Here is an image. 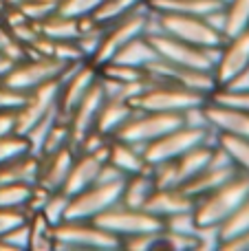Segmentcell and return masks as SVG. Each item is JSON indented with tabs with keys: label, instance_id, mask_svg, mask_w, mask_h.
<instances>
[{
	"label": "cell",
	"instance_id": "6da1fadb",
	"mask_svg": "<svg viewBox=\"0 0 249 251\" xmlns=\"http://www.w3.org/2000/svg\"><path fill=\"white\" fill-rule=\"evenodd\" d=\"M249 196V176L243 172L234 174L229 181L221 183L205 196L194 201V221L203 229H219L229 216L238 209V205Z\"/></svg>",
	"mask_w": 249,
	"mask_h": 251
},
{
	"label": "cell",
	"instance_id": "7a4b0ae2",
	"mask_svg": "<svg viewBox=\"0 0 249 251\" xmlns=\"http://www.w3.org/2000/svg\"><path fill=\"white\" fill-rule=\"evenodd\" d=\"M146 33H166L181 42L194 44L203 49H216L225 42V38L201 16L188 13H159L150 11V22Z\"/></svg>",
	"mask_w": 249,
	"mask_h": 251
},
{
	"label": "cell",
	"instance_id": "3957f363",
	"mask_svg": "<svg viewBox=\"0 0 249 251\" xmlns=\"http://www.w3.org/2000/svg\"><path fill=\"white\" fill-rule=\"evenodd\" d=\"M53 249L69 251H115L122 247V240L100 227L95 221L66 218L60 225L51 227Z\"/></svg>",
	"mask_w": 249,
	"mask_h": 251
},
{
	"label": "cell",
	"instance_id": "277c9868",
	"mask_svg": "<svg viewBox=\"0 0 249 251\" xmlns=\"http://www.w3.org/2000/svg\"><path fill=\"white\" fill-rule=\"evenodd\" d=\"M183 124L181 113H159V110H137L128 117V122L113 134V139L135 143V146L146 148L154 139L163 137L172 128Z\"/></svg>",
	"mask_w": 249,
	"mask_h": 251
},
{
	"label": "cell",
	"instance_id": "5b68a950",
	"mask_svg": "<svg viewBox=\"0 0 249 251\" xmlns=\"http://www.w3.org/2000/svg\"><path fill=\"white\" fill-rule=\"evenodd\" d=\"M152 42L154 51H157L159 60H166L170 64L188 66V69H199V71H210L214 73V64L219 57L221 47L216 49H203L194 47V44L181 42L176 38H170L166 33H146Z\"/></svg>",
	"mask_w": 249,
	"mask_h": 251
},
{
	"label": "cell",
	"instance_id": "8992f818",
	"mask_svg": "<svg viewBox=\"0 0 249 251\" xmlns=\"http://www.w3.org/2000/svg\"><path fill=\"white\" fill-rule=\"evenodd\" d=\"M148 22H150V9H148V4H146V7L135 9V11H130L128 16L119 18V20L104 25L101 42H100V47H97V53L93 55L91 62L95 66L108 62L128 40L146 33V31H148Z\"/></svg>",
	"mask_w": 249,
	"mask_h": 251
},
{
	"label": "cell",
	"instance_id": "52a82bcc",
	"mask_svg": "<svg viewBox=\"0 0 249 251\" xmlns=\"http://www.w3.org/2000/svg\"><path fill=\"white\" fill-rule=\"evenodd\" d=\"M214 130L210 128H194V126H176L170 132H166L163 137L154 139L152 143L144 148V159L148 165L161 163V161H172L179 154H183L185 150L199 146L203 141H210L214 139Z\"/></svg>",
	"mask_w": 249,
	"mask_h": 251
},
{
	"label": "cell",
	"instance_id": "ba28073f",
	"mask_svg": "<svg viewBox=\"0 0 249 251\" xmlns=\"http://www.w3.org/2000/svg\"><path fill=\"white\" fill-rule=\"evenodd\" d=\"M66 64L69 62H62L51 55H26L25 60H20L9 71V75L2 79V84H7L9 88H13L18 93H29L47 82L60 79Z\"/></svg>",
	"mask_w": 249,
	"mask_h": 251
},
{
	"label": "cell",
	"instance_id": "9c48e42d",
	"mask_svg": "<svg viewBox=\"0 0 249 251\" xmlns=\"http://www.w3.org/2000/svg\"><path fill=\"white\" fill-rule=\"evenodd\" d=\"M210 100L197 91H188L172 84L150 82V86L132 101L137 110H159V113H183L192 106H201Z\"/></svg>",
	"mask_w": 249,
	"mask_h": 251
},
{
	"label": "cell",
	"instance_id": "30bf717a",
	"mask_svg": "<svg viewBox=\"0 0 249 251\" xmlns=\"http://www.w3.org/2000/svg\"><path fill=\"white\" fill-rule=\"evenodd\" d=\"M124 181H95L86 190L71 196L66 218H82V221H95L100 214L119 203Z\"/></svg>",
	"mask_w": 249,
	"mask_h": 251
},
{
	"label": "cell",
	"instance_id": "8fae6325",
	"mask_svg": "<svg viewBox=\"0 0 249 251\" xmlns=\"http://www.w3.org/2000/svg\"><path fill=\"white\" fill-rule=\"evenodd\" d=\"M146 75L150 82L157 84H172V86H181L188 91H197L201 95H212L216 88L214 73L210 71H199V69H188V66L170 64L166 60H154L146 66Z\"/></svg>",
	"mask_w": 249,
	"mask_h": 251
},
{
	"label": "cell",
	"instance_id": "7c38bea8",
	"mask_svg": "<svg viewBox=\"0 0 249 251\" xmlns=\"http://www.w3.org/2000/svg\"><path fill=\"white\" fill-rule=\"evenodd\" d=\"M95 223L100 227H104L106 231H110L113 236H117L119 240L132 234H141V231H157L163 229V223L157 216H152L146 209H135L126 207V205L117 203L110 209H106L104 214L95 218Z\"/></svg>",
	"mask_w": 249,
	"mask_h": 251
},
{
	"label": "cell",
	"instance_id": "4fadbf2b",
	"mask_svg": "<svg viewBox=\"0 0 249 251\" xmlns=\"http://www.w3.org/2000/svg\"><path fill=\"white\" fill-rule=\"evenodd\" d=\"M249 71V29L236 35L225 38L221 44L219 57L214 64V82L216 88L229 86L234 79L245 75Z\"/></svg>",
	"mask_w": 249,
	"mask_h": 251
},
{
	"label": "cell",
	"instance_id": "5bb4252c",
	"mask_svg": "<svg viewBox=\"0 0 249 251\" xmlns=\"http://www.w3.org/2000/svg\"><path fill=\"white\" fill-rule=\"evenodd\" d=\"M57 101H60V82L57 79L29 91L25 101L16 108V132L25 134L33 124L57 110Z\"/></svg>",
	"mask_w": 249,
	"mask_h": 251
},
{
	"label": "cell",
	"instance_id": "9a60e30c",
	"mask_svg": "<svg viewBox=\"0 0 249 251\" xmlns=\"http://www.w3.org/2000/svg\"><path fill=\"white\" fill-rule=\"evenodd\" d=\"M101 104H104V91H101V84H100V79H97L91 91L75 104V108L71 110L69 117H66L69 132H71V146L73 148H77V143L82 141L84 134L95 130V122H97Z\"/></svg>",
	"mask_w": 249,
	"mask_h": 251
},
{
	"label": "cell",
	"instance_id": "2e32d148",
	"mask_svg": "<svg viewBox=\"0 0 249 251\" xmlns=\"http://www.w3.org/2000/svg\"><path fill=\"white\" fill-rule=\"evenodd\" d=\"M75 154H77V150L73 146H64L60 150L51 152V154L40 156V172L35 183L49 192L62 190V185H64L66 176L71 172V165L75 161Z\"/></svg>",
	"mask_w": 249,
	"mask_h": 251
},
{
	"label": "cell",
	"instance_id": "e0dca14e",
	"mask_svg": "<svg viewBox=\"0 0 249 251\" xmlns=\"http://www.w3.org/2000/svg\"><path fill=\"white\" fill-rule=\"evenodd\" d=\"M205 115L210 128L214 132L234 134V137H245L249 139V113L241 108H232V106H223L216 101H205Z\"/></svg>",
	"mask_w": 249,
	"mask_h": 251
},
{
	"label": "cell",
	"instance_id": "ac0fdd59",
	"mask_svg": "<svg viewBox=\"0 0 249 251\" xmlns=\"http://www.w3.org/2000/svg\"><path fill=\"white\" fill-rule=\"evenodd\" d=\"M144 209L157 216L159 221H163L168 216L194 209V199H190L181 187H157Z\"/></svg>",
	"mask_w": 249,
	"mask_h": 251
},
{
	"label": "cell",
	"instance_id": "d6986e66",
	"mask_svg": "<svg viewBox=\"0 0 249 251\" xmlns=\"http://www.w3.org/2000/svg\"><path fill=\"white\" fill-rule=\"evenodd\" d=\"M106 161L113 163L124 176H130V174L137 172H146L150 168L144 159V148L135 146V143L122 141V139H113L108 141V154H106Z\"/></svg>",
	"mask_w": 249,
	"mask_h": 251
},
{
	"label": "cell",
	"instance_id": "ffe728a7",
	"mask_svg": "<svg viewBox=\"0 0 249 251\" xmlns=\"http://www.w3.org/2000/svg\"><path fill=\"white\" fill-rule=\"evenodd\" d=\"M101 168V159L97 154H88V152H77L75 154V161L71 165V172L66 176L62 190L69 196H75L77 192L86 190L88 185L97 181V174H100Z\"/></svg>",
	"mask_w": 249,
	"mask_h": 251
},
{
	"label": "cell",
	"instance_id": "44dd1931",
	"mask_svg": "<svg viewBox=\"0 0 249 251\" xmlns=\"http://www.w3.org/2000/svg\"><path fill=\"white\" fill-rule=\"evenodd\" d=\"M214 146H216V134H214V139L199 143V146L185 150L183 154H179L176 159H172L174 172H176V185L181 187L185 181H190L194 174H199L207 163H210V156H212V152H214Z\"/></svg>",
	"mask_w": 249,
	"mask_h": 251
},
{
	"label": "cell",
	"instance_id": "7402d4cb",
	"mask_svg": "<svg viewBox=\"0 0 249 251\" xmlns=\"http://www.w3.org/2000/svg\"><path fill=\"white\" fill-rule=\"evenodd\" d=\"M132 113H135L132 101L117 100V97H104V104H101L97 122H95V130H100L106 137H113V134L128 122V117H130Z\"/></svg>",
	"mask_w": 249,
	"mask_h": 251
},
{
	"label": "cell",
	"instance_id": "603a6c76",
	"mask_svg": "<svg viewBox=\"0 0 249 251\" xmlns=\"http://www.w3.org/2000/svg\"><path fill=\"white\" fill-rule=\"evenodd\" d=\"M157 190L152 181V174L150 168L146 172H137L130 176L124 178L122 185V196H119V203L126 205V207H135V209H144L148 199L152 196V192Z\"/></svg>",
	"mask_w": 249,
	"mask_h": 251
},
{
	"label": "cell",
	"instance_id": "cb8c5ba5",
	"mask_svg": "<svg viewBox=\"0 0 249 251\" xmlns=\"http://www.w3.org/2000/svg\"><path fill=\"white\" fill-rule=\"evenodd\" d=\"M110 60L122 62V64H128V66H137V69H146L150 62L157 60V51H154L148 35L141 33V35H137V38L128 40Z\"/></svg>",
	"mask_w": 249,
	"mask_h": 251
},
{
	"label": "cell",
	"instance_id": "d4e9b609",
	"mask_svg": "<svg viewBox=\"0 0 249 251\" xmlns=\"http://www.w3.org/2000/svg\"><path fill=\"white\" fill-rule=\"evenodd\" d=\"M40 172V156L25 154L13 161L0 163V185L2 183H35Z\"/></svg>",
	"mask_w": 249,
	"mask_h": 251
},
{
	"label": "cell",
	"instance_id": "484cf974",
	"mask_svg": "<svg viewBox=\"0 0 249 251\" xmlns=\"http://www.w3.org/2000/svg\"><path fill=\"white\" fill-rule=\"evenodd\" d=\"M146 4H148L150 11L188 13V16H201V18L216 11L219 7H223L216 0H146Z\"/></svg>",
	"mask_w": 249,
	"mask_h": 251
},
{
	"label": "cell",
	"instance_id": "4316f807",
	"mask_svg": "<svg viewBox=\"0 0 249 251\" xmlns=\"http://www.w3.org/2000/svg\"><path fill=\"white\" fill-rule=\"evenodd\" d=\"M38 31L49 40H77V35L82 33V18H71L62 16V13H53V16L44 18L42 22H35Z\"/></svg>",
	"mask_w": 249,
	"mask_h": 251
},
{
	"label": "cell",
	"instance_id": "83f0119b",
	"mask_svg": "<svg viewBox=\"0 0 249 251\" xmlns=\"http://www.w3.org/2000/svg\"><path fill=\"white\" fill-rule=\"evenodd\" d=\"M216 143L227 152L232 163L236 165L238 172L249 176V139L245 137H234V134L216 132Z\"/></svg>",
	"mask_w": 249,
	"mask_h": 251
},
{
	"label": "cell",
	"instance_id": "f1b7e54d",
	"mask_svg": "<svg viewBox=\"0 0 249 251\" xmlns=\"http://www.w3.org/2000/svg\"><path fill=\"white\" fill-rule=\"evenodd\" d=\"M141 7H146V0H104L91 18L100 25H108V22L119 20V18L128 16L130 11Z\"/></svg>",
	"mask_w": 249,
	"mask_h": 251
},
{
	"label": "cell",
	"instance_id": "f546056e",
	"mask_svg": "<svg viewBox=\"0 0 249 251\" xmlns=\"http://www.w3.org/2000/svg\"><path fill=\"white\" fill-rule=\"evenodd\" d=\"M225 11V29L223 35H236L249 29V0H229L223 7Z\"/></svg>",
	"mask_w": 249,
	"mask_h": 251
},
{
	"label": "cell",
	"instance_id": "4dcf8cb0",
	"mask_svg": "<svg viewBox=\"0 0 249 251\" xmlns=\"http://www.w3.org/2000/svg\"><path fill=\"white\" fill-rule=\"evenodd\" d=\"M69 203H71V196L66 194L64 190H55L47 196L44 205L40 207V216L49 223L51 227L60 225L62 221H66V212H69Z\"/></svg>",
	"mask_w": 249,
	"mask_h": 251
},
{
	"label": "cell",
	"instance_id": "1f68e13d",
	"mask_svg": "<svg viewBox=\"0 0 249 251\" xmlns=\"http://www.w3.org/2000/svg\"><path fill=\"white\" fill-rule=\"evenodd\" d=\"M35 183H2L0 185V207L11 209H25L31 199Z\"/></svg>",
	"mask_w": 249,
	"mask_h": 251
},
{
	"label": "cell",
	"instance_id": "d6a6232c",
	"mask_svg": "<svg viewBox=\"0 0 249 251\" xmlns=\"http://www.w3.org/2000/svg\"><path fill=\"white\" fill-rule=\"evenodd\" d=\"M97 71H100V77L115 79V82H144V79H148L146 69H137V66H128V64H122V62H113V60L100 64Z\"/></svg>",
	"mask_w": 249,
	"mask_h": 251
},
{
	"label": "cell",
	"instance_id": "836d02e7",
	"mask_svg": "<svg viewBox=\"0 0 249 251\" xmlns=\"http://www.w3.org/2000/svg\"><path fill=\"white\" fill-rule=\"evenodd\" d=\"M247 229H249V196L243 201L241 205H238L236 212H234L232 216H229L227 221L219 227L221 243H223V240H227V238H232V236L243 234V231H247Z\"/></svg>",
	"mask_w": 249,
	"mask_h": 251
},
{
	"label": "cell",
	"instance_id": "e575fe53",
	"mask_svg": "<svg viewBox=\"0 0 249 251\" xmlns=\"http://www.w3.org/2000/svg\"><path fill=\"white\" fill-rule=\"evenodd\" d=\"M62 0H25L22 4H18V9L22 11V16L31 22H42L44 18L57 13Z\"/></svg>",
	"mask_w": 249,
	"mask_h": 251
},
{
	"label": "cell",
	"instance_id": "d590c367",
	"mask_svg": "<svg viewBox=\"0 0 249 251\" xmlns=\"http://www.w3.org/2000/svg\"><path fill=\"white\" fill-rule=\"evenodd\" d=\"M212 101L223 106H232V108H241L249 113V88H214L210 95Z\"/></svg>",
	"mask_w": 249,
	"mask_h": 251
},
{
	"label": "cell",
	"instance_id": "8d00e7d4",
	"mask_svg": "<svg viewBox=\"0 0 249 251\" xmlns=\"http://www.w3.org/2000/svg\"><path fill=\"white\" fill-rule=\"evenodd\" d=\"M25 154H31L25 134L11 132V134L0 137V163H7V161H13V159L25 156Z\"/></svg>",
	"mask_w": 249,
	"mask_h": 251
},
{
	"label": "cell",
	"instance_id": "74e56055",
	"mask_svg": "<svg viewBox=\"0 0 249 251\" xmlns=\"http://www.w3.org/2000/svg\"><path fill=\"white\" fill-rule=\"evenodd\" d=\"M159 243H161V229L157 231H141V234H132L122 238V247L126 251H152L159 249Z\"/></svg>",
	"mask_w": 249,
	"mask_h": 251
},
{
	"label": "cell",
	"instance_id": "f35d334b",
	"mask_svg": "<svg viewBox=\"0 0 249 251\" xmlns=\"http://www.w3.org/2000/svg\"><path fill=\"white\" fill-rule=\"evenodd\" d=\"M64 146H71L69 124H66L62 117H57V122L53 124L51 132L47 134V141H44V146H42V156L51 154V152L60 150V148H64Z\"/></svg>",
	"mask_w": 249,
	"mask_h": 251
},
{
	"label": "cell",
	"instance_id": "ab89813d",
	"mask_svg": "<svg viewBox=\"0 0 249 251\" xmlns=\"http://www.w3.org/2000/svg\"><path fill=\"white\" fill-rule=\"evenodd\" d=\"M0 240L7 245L9 251L29 249V245H31V223H29V218H26L25 223H20V225H16L13 229H9Z\"/></svg>",
	"mask_w": 249,
	"mask_h": 251
},
{
	"label": "cell",
	"instance_id": "60d3db41",
	"mask_svg": "<svg viewBox=\"0 0 249 251\" xmlns=\"http://www.w3.org/2000/svg\"><path fill=\"white\" fill-rule=\"evenodd\" d=\"M104 0H62L57 13L62 16H71V18H88L97 11V7Z\"/></svg>",
	"mask_w": 249,
	"mask_h": 251
},
{
	"label": "cell",
	"instance_id": "b9f144b4",
	"mask_svg": "<svg viewBox=\"0 0 249 251\" xmlns=\"http://www.w3.org/2000/svg\"><path fill=\"white\" fill-rule=\"evenodd\" d=\"M29 218V214L25 209H11V207H0V238L7 234L9 229H13L16 225L25 223Z\"/></svg>",
	"mask_w": 249,
	"mask_h": 251
},
{
	"label": "cell",
	"instance_id": "7bdbcfd3",
	"mask_svg": "<svg viewBox=\"0 0 249 251\" xmlns=\"http://www.w3.org/2000/svg\"><path fill=\"white\" fill-rule=\"evenodd\" d=\"M25 97L26 93H18L13 88H9L7 84L0 82V110H16L25 101Z\"/></svg>",
	"mask_w": 249,
	"mask_h": 251
},
{
	"label": "cell",
	"instance_id": "ee69618b",
	"mask_svg": "<svg viewBox=\"0 0 249 251\" xmlns=\"http://www.w3.org/2000/svg\"><path fill=\"white\" fill-rule=\"evenodd\" d=\"M219 249H223V251H249V229L243 231V234H238V236H232V238L223 240V243L219 245Z\"/></svg>",
	"mask_w": 249,
	"mask_h": 251
},
{
	"label": "cell",
	"instance_id": "f6af8a7d",
	"mask_svg": "<svg viewBox=\"0 0 249 251\" xmlns=\"http://www.w3.org/2000/svg\"><path fill=\"white\" fill-rule=\"evenodd\" d=\"M16 132V110H0V137Z\"/></svg>",
	"mask_w": 249,
	"mask_h": 251
},
{
	"label": "cell",
	"instance_id": "bcb514c9",
	"mask_svg": "<svg viewBox=\"0 0 249 251\" xmlns=\"http://www.w3.org/2000/svg\"><path fill=\"white\" fill-rule=\"evenodd\" d=\"M16 64H18V62L13 60V57H9V55H4V53H0V82L7 77L9 71H11Z\"/></svg>",
	"mask_w": 249,
	"mask_h": 251
},
{
	"label": "cell",
	"instance_id": "7dc6e473",
	"mask_svg": "<svg viewBox=\"0 0 249 251\" xmlns=\"http://www.w3.org/2000/svg\"><path fill=\"white\" fill-rule=\"evenodd\" d=\"M22 2H25V0H4L7 7H18V4H22Z\"/></svg>",
	"mask_w": 249,
	"mask_h": 251
},
{
	"label": "cell",
	"instance_id": "c3c4849f",
	"mask_svg": "<svg viewBox=\"0 0 249 251\" xmlns=\"http://www.w3.org/2000/svg\"><path fill=\"white\" fill-rule=\"evenodd\" d=\"M0 251H9V249H7V245H4L2 240H0Z\"/></svg>",
	"mask_w": 249,
	"mask_h": 251
},
{
	"label": "cell",
	"instance_id": "681fc988",
	"mask_svg": "<svg viewBox=\"0 0 249 251\" xmlns=\"http://www.w3.org/2000/svg\"><path fill=\"white\" fill-rule=\"evenodd\" d=\"M216 2H219V4H223V7H225V4H227L229 0H216Z\"/></svg>",
	"mask_w": 249,
	"mask_h": 251
}]
</instances>
